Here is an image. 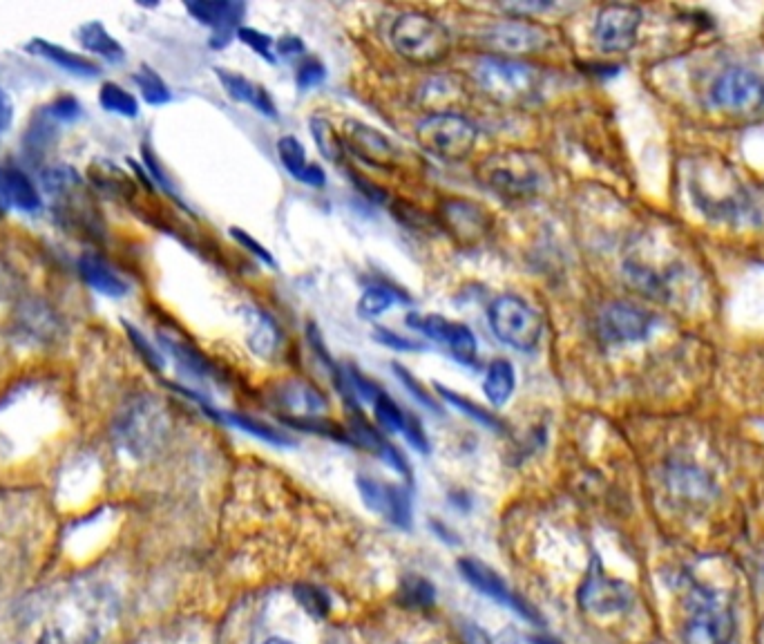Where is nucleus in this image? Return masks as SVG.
Segmentation results:
<instances>
[{"instance_id": "49530a36", "label": "nucleus", "mask_w": 764, "mask_h": 644, "mask_svg": "<svg viewBox=\"0 0 764 644\" xmlns=\"http://www.w3.org/2000/svg\"><path fill=\"white\" fill-rule=\"evenodd\" d=\"M47 115L61 123H72L81 117V103L70 97V94H65V97L52 101V106L47 108Z\"/></svg>"}, {"instance_id": "ddd939ff", "label": "nucleus", "mask_w": 764, "mask_h": 644, "mask_svg": "<svg viewBox=\"0 0 764 644\" xmlns=\"http://www.w3.org/2000/svg\"><path fill=\"white\" fill-rule=\"evenodd\" d=\"M458 571H461L463 580L470 586H474L479 593H483L485 598L503 604L505 609H512L528 622H539L537 611H534L532 606L521 598V595L514 593L510 586L505 584L503 577L494 571V568L485 566L479 560H472V557H463V560H458Z\"/></svg>"}, {"instance_id": "2eb2a0df", "label": "nucleus", "mask_w": 764, "mask_h": 644, "mask_svg": "<svg viewBox=\"0 0 764 644\" xmlns=\"http://www.w3.org/2000/svg\"><path fill=\"white\" fill-rule=\"evenodd\" d=\"M630 602H633V589L622 580L608 577L599 568V562H595L579 589V604L590 613L610 615L628 609Z\"/></svg>"}, {"instance_id": "b1692460", "label": "nucleus", "mask_w": 764, "mask_h": 644, "mask_svg": "<svg viewBox=\"0 0 764 644\" xmlns=\"http://www.w3.org/2000/svg\"><path fill=\"white\" fill-rule=\"evenodd\" d=\"M668 486H671L675 495H682L686 499H706L713 495L711 477L702 468L686 461H677L668 468Z\"/></svg>"}, {"instance_id": "09e8293b", "label": "nucleus", "mask_w": 764, "mask_h": 644, "mask_svg": "<svg viewBox=\"0 0 764 644\" xmlns=\"http://www.w3.org/2000/svg\"><path fill=\"white\" fill-rule=\"evenodd\" d=\"M298 593V600L304 604V609L313 615H327L329 611V600L324 598V593L313 589V586H304V589L295 591Z\"/></svg>"}, {"instance_id": "2f4dec72", "label": "nucleus", "mask_w": 764, "mask_h": 644, "mask_svg": "<svg viewBox=\"0 0 764 644\" xmlns=\"http://www.w3.org/2000/svg\"><path fill=\"white\" fill-rule=\"evenodd\" d=\"M311 137L315 141V146H318L320 155L324 159L329 161H342V157H345V141H342V137L336 132V128L331 126V123L327 119L322 117H313L311 119Z\"/></svg>"}, {"instance_id": "c03bdc74", "label": "nucleus", "mask_w": 764, "mask_h": 644, "mask_svg": "<svg viewBox=\"0 0 764 644\" xmlns=\"http://www.w3.org/2000/svg\"><path fill=\"white\" fill-rule=\"evenodd\" d=\"M374 338H376V343L394 349V352H423L425 349V345L418 343V340L400 336V334H396V331H391L387 327H376Z\"/></svg>"}, {"instance_id": "5701e85b", "label": "nucleus", "mask_w": 764, "mask_h": 644, "mask_svg": "<svg viewBox=\"0 0 764 644\" xmlns=\"http://www.w3.org/2000/svg\"><path fill=\"white\" fill-rule=\"evenodd\" d=\"M159 338H161V345H164L170 352V356L175 358V363L181 372L188 374L197 383L215 381L217 372H215L213 363H210L197 347L186 343V340H179L175 336H170V334H159Z\"/></svg>"}, {"instance_id": "3c124183", "label": "nucleus", "mask_w": 764, "mask_h": 644, "mask_svg": "<svg viewBox=\"0 0 764 644\" xmlns=\"http://www.w3.org/2000/svg\"><path fill=\"white\" fill-rule=\"evenodd\" d=\"M12 121H14L12 99L7 97V92L3 90V85H0V135H5V132L12 128Z\"/></svg>"}, {"instance_id": "e433bc0d", "label": "nucleus", "mask_w": 764, "mask_h": 644, "mask_svg": "<svg viewBox=\"0 0 764 644\" xmlns=\"http://www.w3.org/2000/svg\"><path fill=\"white\" fill-rule=\"evenodd\" d=\"M436 598V589L429 584L425 577L409 575L400 582V602L407 604L409 609H423V606H432Z\"/></svg>"}, {"instance_id": "58836bf2", "label": "nucleus", "mask_w": 764, "mask_h": 644, "mask_svg": "<svg viewBox=\"0 0 764 644\" xmlns=\"http://www.w3.org/2000/svg\"><path fill=\"white\" fill-rule=\"evenodd\" d=\"M235 36L248 47V50H253L257 56H262L266 63H278L273 36H269L262 30H255V27H246V25H242Z\"/></svg>"}, {"instance_id": "7c9ffc66", "label": "nucleus", "mask_w": 764, "mask_h": 644, "mask_svg": "<svg viewBox=\"0 0 764 644\" xmlns=\"http://www.w3.org/2000/svg\"><path fill=\"white\" fill-rule=\"evenodd\" d=\"M5 186L12 206L21 208L25 213H36L41 208V195H38L34 182L23 170L5 168Z\"/></svg>"}, {"instance_id": "f3484780", "label": "nucleus", "mask_w": 764, "mask_h": 644, "mask_svg": "<svg viewBox=\"0 0 764 644\" xmlns=\"http://www.w3.org/2000/svg\"><path fill=\"white\" fill-rule=\"evenodd\" d=\"M186 9L197 23L213 30L210 45H213L215 50H222V47L231 43L237 30L242 27L240 23L244 18L246 5L233 3V0H195V3H186Z\"/></svg>"}, {"instance_id": "6e6552de", "label": "nucleus", "mask_w": 764, "mask_h": 644, "mask_svg": "<svg viewBox=\"0 0 764 644\" xmlns=\"http://www.w3.org/2000/svg\"><path fill=\"white\" fill-rule=\"evenodd\" d=\"M407 327L418 331V334L427 336L429 340H436L438 345H443L447 352L454 356L456 363L476 367V358H479V343H476V334L465 325V322H456L438 314H409L405 318Z\"/></svg>"}, {"instance_id": "c9c22d12", "label": "nucleus", "mask_w": 764, "mask_h": 644, "mask_svg": "<svg viewBox=\"0 0 764 644\" xmlns=\"http://www.w3.org/2000/svg\"><path fill=\"white\" fill-rule=\"evenodd\" d=\"M99 101L105 110L114 112V115H121V117L139 115V101L117 83H105L99 92Z\"/></svg>"}, {"instance_id": "f704fd0d", "label": "nucleus", "mask_w": 764, "mask_h": 644, "mask_svg": "<svg viewBox=\"0 0 764 644\" xmlns=\"http://www.w3.org/2000/svg\"><path fill=\"white\" fill-rule=\"evenodd\" d=\"M135 83H137V88L141 90L143 101L150 103V106H166V103L173 99V94H170V88L166 85V81L161 79L155 70L148 68V65H141V68L137 70Z\"/></svg>"}, {"instance_id": "4468645a", "label": "nucleus", "mask_w": 764, "mask_h": 644, "mask_svg": "<svg viewBox=\"0 0 764 644\" xmlns=\"http://www.w3.org/2000/svg\"><path fill=\"white\" fill-rule=\"evenodd\" d=\"M642 12L633 5L601 7L595 21V41L606 52H626L637 39Z\"/></svg>"}, {"instance_id": "c85d7f7f", "label": "nucleus", "mask_w": 764, "mask_h": 644, "mask_svg": "<svg viewBox=\"0 0 764 644\" xmlns=\"http://www.w3.org/2000/svg\"><path fill=\"white\" fill-rule=\"evenodd\" d=\"M208 414L215 416L217 421H222L226 425H233V428L242 430L246 434H251V437L260 439V441H266L271 445H278V448H286V445H291V439L286 437L284 432L271 428V425H266L264 421H257L253 419V416L248 414H237V412H217L213 410V407H208Z\"/></svg>"}, {"instance_id": "393cba45", "label": "nucleus", "mask_w": 764, "mask_h": 644, "mask_svg": "<svg viewBox=\"0 0 764 644\" xmlns=\"http://www.w3.org/2000/svg\"><path fill=\"white\" fill-rule=\"evenodd\" d=\"M79 271L83 280L90 284L94 291H99L101 296L108 298H121L128 293V284L123 278L117 276V271L110 269L97 255H83L79 260Z\"/></svg>"}, {"instance_id": "79ce46f5", "label": "nucleus", "mask_w": 764, "mask_h": 644, "mask_svg": "<svg viewBox=\"0 0 764 644\" xmlns=\"http://www.w3.org/2000/svg\"><path fill=\"white\" fill-rule=\"evenodd\" d=\"M123 327H126V331H128V338H130V343H132V347H135L137 352L141 354L143 361H146V363H148L152 369H155V372H161V369L166 367L164 356H161V354L157 352V349L150 345V340H148L146 336H143L139 329L132 327L130 322L123 320Z\"/></svg>"}, {"instance_id": "f257e3e1", "label": "nucleus", "mask_w": 764, "mask_h": 644, "mask_svg": "<svg viewBox=\"0 0 764 644\" xmlns=\"http://www.w3.org/2000/svg\"><path fill=\"white\" fill-rule=\"evenodd\" d=\"M476 177L487 191L510 202L532 200L546 182L541 159L530 150H501L487 155L476 168Z\"/></svg>"}, {"instance_id": "7ed1b4c3", "label": "nucleus", "mask_w": 764, "mask_h": 644, "mask_svg": "<svg viewBox=\"0 0 764 644\" xmlns=\"http://www.w3.org/2000/svg\"><path fill=\"white\" fill-rule=\"evenodd\" d=\"M474 74L487 97L503 106H523L534 99L541 85V72L532 63L494 54L483 56Z\"/></svg>"}, {"instance_id": "a18cd8bd", "label": "nucleus", "mask_w": 764, "mask_h": 644, "mask_svg": "<svg viewBox=\"0 0 764 644\" xmlns=\"http://www.w3.org/2000/svg\"><path fill=\"white\" fill-rule=\"evenodd\" d=\"M391 369H394V374L398 376V381L403 383L409 392H412V396H414V399H416L420 405L429 407V410H436V399H434V394H429V392L425 390V387L418 383V378H416L412 372H409L407 367H403L400 363H394V365H391Z\"/></svg>"}, {"instance_id": "cd10ccee", "label": "nucleus", "mask_w": 764, "mask_h": 644, "mask_svg": "<svg viewBox=\"0 0 764 644\" xmlns=\"http://www.w3.org/2000/svg\"><path fill=\"white\" fill-rule=\"evenodd\" d=\"M398 302H405V305H409L412 298H409L407 293L398 287H387V284H371L369 289L362 291V296L358 300V316L365 318V320L380 318L382 314H387L391 307L398 305Z\"/></svg>"}, {"instance_id": "4be33fe9", "label": "nucleus", "mask_w": 764, "mask_h": 644, "mask_svg": "<svg viewBox=\"0 0 764 644\" xmlns=\"http://www.w3.org/2000/svg\"><path fill=\"white\" fill-rule=\"evenodd\" d=\"M246 345L255 356L271 358L278 356L282 347V331L266 311L251 309L246 311Z\"/></svg>"}, {"instance_id": "f8f14e48", "label": "nucleus", "mask_w": 764, "mask_h": 644, "mask_svg": "<svg viewBox=\"0 0 764 644\" xmlns=\"http://www.w3.org/2000/svg\"><path fill=\"white\" fill-rule=\"evenodd\" d=\"M655 327V318L644 309H637L626 302H613L599 314V336L608 345H633L642 343Z\"/></svg>"}, {"instance_id": "20e7f679", "label": "nucleus", "mask_w": 764, "mask_h": 644, "mask_svg": "<svg viewBox=\"0 0 764 644\" xmlns=\"http://www.w3.org/2000/svg\"><path fill=\"white\" fill-rule=\"evenodd\" d=\"M414 135L425 153L456 164L472 155L479 130L458 112H432L416 123Z\"/></svg>"}, {"instance_id": "4c0bfd02", "label": "nucleus", "mask_w": 764, "mask_h": 644, "mask_svg": "<svg viewBox=\"0 0 764 644\" xmlns=\"http://www.w3.org/2000/svg\"><path fill=\"white\" fill-rule=\"evenodd\" d=\"M41 182H43L45 191L50 193V195H54V197L70 193V191H74V188L81 186L79 175H76L74 170L68 168V166H52V168H47L45 173H43V177H41Z\"/></svg>"}, {"instance_id": "412c9836", "label": "nucleus", "mask_w": 764, "mask_h": 644, "mask_svg": "<svg viewBox=\"0 0 764 644\" xmlns=\"http://www.w3.org/2000/svg\"><path fill=\"white\" fill-rule=\"evenodd\" d=\"M275 150H278L280 164L284 166L286 173H289L295 182H300L304 186L311 188H322L327 184V173L320 164H313L307 157V150H304L302 141L293 135H284L278 139L275 144Z\"/></svg>"}, {"instance_id": "473e14b6", "label": "nucleus", "mask_w": 764, "mask_h": 644, "mask_svg": "<svg viewBox=\"0 0 764 644\" xmlns=\"http://www.w3.org/2000/svg\"><path fill=\"white\" fill-rule=\"evenodd\" d=\"M436 392L441 394V399H445L452 407H456L458 412H463L465 416H470V419H474L476 423H481V425H485V428L496 430V432L503 430V421L499 419V416H494L492 412H487L485 407L476 405L470 399H465V396H461L458 392L447 390L445 385H436Z\"/></svg>"}, {"instance_id": "bb28decb", "label": "nucleus", "mask_w": 764, "mask_h": 644, "mask_svg": "<svg viewBox=\"0 0 764 644\" xmlns=\"http://www.w3.org/2000/svg\"><path fill=\"white\" fill-rule=\"evenodd\" d=\"M514 390H517V369L508 361V358H494L487 365L483 392L494 407H503L512 399Z\"/></svg>"}, {"instance_id": "a878e982", "label": "nucleus", "mask_w": 764, "mask_h": 644, "mask_svg": "<svg viewBox=\"0 0 764 644\" xmlns=\"http://www.w3.org/2000/svg\"><path fill=\"white\" fill-rule=\"evenodd\" d=\"M27 50H30L36 56H41V59H47V61L56 63L65 72L81 74V77H97V74L101 72V68L94 61L85 59V56H81V54L68 52L61 45L47 43L43 39H34V41L27 43Z\"/></svg>"}, {"instance_id": "dca6fc26", "label": "nucleus", "mask_w": 764, "mask_h": 644, "mask_svg": "<svg viewBox=\"0 0 764 644\" xmlns=\"http://www.w3.org/2000/svg\"><path fill=\"white\" fill-rule=\"evenodd\" d=\"M441 222L445 231L452 235L456 242L476 244L483 240L492 229V213H487L481 204L452 197L441 204Z\"/></svg>"}, {"instance_id": "423d86ee", "label": "nucleus", "mask_w": 764, "mask_h": 644, "mask_svg": "<svg viewBox=\"0 0 764 644\" xmlns=\"http://www.w3.org/2000/svg\"><path fill=\"white\" fill-rule=\"evenodd\" d=\"M168 430V421L161 407L150 396H137L119 412V419L114 423V434L119 443L132 457H148L164 439Z\"/></svg>"}, {"instance_id": "864d4df0", "label": "nucleus", "mask_w": 764, "mask_h": 644, "mask_svg": "<svg viewBox=\"0 0 764 644\" xmlns=\"http://www.w3.org/2000/svg\"><path fill=\"white\" fill-rule=\"evenodd\" d=\"M9 206H12V204H9V197H7V186H5V168H0V215H3Z\"/></svg>"}, {"instance_id": "9b49d317", "label": "nucleus", "mask_w": 764, "mask_h": 644, "mask_svg": "<svg viewBox=\"0 0 764 644\" xmlns=\"http://www.w3.org/2000/svg\"><path fill=\"white\" fill-rule=\"evenodd\" d=\"M356 488L360 492L362 504H365L371 513L387 519L389 524L398 528L412 526V497H409V492L403 486L391 481H382L371 475H358Z\"/></svg>"}, {"instance_id": "a211bd4d", "label": "nucleus", "mask_w": 764, "mask_h": 644, "mask_svg": "<svg viewBox=\"0 0 764 644\" xmlns=\"http://www.w3.org/2000/svg\"><path fill=\"white\" fill-rule=\"evenodd\" d=\"M345 150H351L367 166L378 170L394 168L398 161V148L391 144V139L382 135L380 130L367 126V123L349 121L345 128Z\"/></svg>"}, {"instance_id": "37998d69", "label": "nucleus", "mask_w": 764, "mask_h": 644, "mask_svg": "<svg viewBox=\"0 0 764 644\" xmlns=\"http://www.w3.org/2000/svg\"><path fill=\"white\" fill-rule=\"evenodd\" d=\"M231 238L242 246L244 251H248L253 255V258H257L260 262H264L266 267H278V262H275V258L271 255V251L266 249V246L262 242H257L251 233L240 229V226H231Z\"/></svg>"}, {"instance_id": "9d476101", "label": "nucleus", "mask_w": 764, "mask_h": 644, "mask_svg": "<svg viewBox=\"0 0 764 644\" xmlns=\"http://www.w3.org/2000/svg\"><path fill=\"white\" fill-rule=\"evenodd\" d=\"M709 101L724 112H756L764 108V81L756 72L727 70L711 85Z\"/></svg>"}, {"instance_id": "de8ad7c7", "label": "nucleus", "mask_w": 764, "mask_h": 644, "mask_svg": "<svg viewBox=\"0 0 764 644\" xmlns=\"http://www.w3.org/2000/svg\"><path fill=\"white\" fill-rule=\"evenodd\" d=\"M143 164H146V168H148V173L152 175V179H155V182H157L161 188H164L166 193L175 195L173 182H170V177L166 175V170H164V166H161V161L157 159V155L152 153V150H150L148 146H143Z\"/></svg>"}, {"instance_id": "a19ab883", "label": "nucleus", "mask_w": 764, "mask_h": 644, "mask_svg": "<svg viewBox=\"0 0 764 644\" xmlns=\"http://www.w3.org/2000/svg\"><path fill=\"white\" fill-rule=\"evenodd\" d=\"M94 640H97L94 631H68L63 624H56V627L45 629L36 644H94Z\"/></svg>"}, {"instance_id": "ea45409f", "label": "nucleus", "mask_w": 764, "mask_h": 644, "mask_svg": "<svg viewBox=\"0 0 764 644\" xmlns=\"http://www.w3.org/2000/svg\"><path fill=\"white\" fill-rule=\"evenodd\" d=\"M327 65H324L320 59L315 56H304L302 63L298 65V72H295V83L302 92L318 88L324 81H327Z\"/></svg>"}, {"instance_id": "72a5a7b5", "label": "nucleus", "mask_w": 764, "mask_h": 644, "mask_svg": "<svg viewBox=\"0 0 764 644\" xmlns=\"http://www.w3.org/2000/svg\"><path fill=\"white\" fill-rule=\"evenodd\" d=\"M374 412H376V421L380 425V430H385L389 434H405L407 430V421L409 416L403 407H400L391 396L382 390L378 394V399L374 401Z\"/></svg>"}, {"instance_id": "1a4fd4ad", "label": "nucleus", "mask_w": 764, "mask_h": 644, "mask_svg": "<svg viewBox=\"0 0 764 644\" xmlns=\"http://www.w3.org/2000/svg\"><path fill=\"white\" fill-rule=\"evenodd\" d=\"M550 34L543 25L530 18H503L483 32V43L490 47L494 56L514 59L521 54H534L546 50L550 45Z\"/></svg>"}, {"instance_id": "5fc2aeb1", "label": "nucleus", "mask_w": 764, "mask_h": 644, "mask_svg": "<svg viewBox=\"0 0 764 644\" xmlns=\"http://www.w3.org/2000/svg\"><path fill=\"white\" fill-rule=\"evenodd\" d=\"M532 642H534V644H559V642L550 640V638H532Z\"/></svg>"}, {"instance_id": "603ef678", "label": "nucleus", "mask_w": 764, "mask_h": 644, "mask_svg": "<svg viewBox=\"0 0 764 644\" xmlns=\"http://www.w3.org/2000/svg\"><path fill=\"white\" fill-rule=\"evenodd\" d=\"M465 636H467V644H494V640L487 636L483 629L476 627V624H467Z\"/></svg>"}, {"instance_id": "8fccbe9b", "label": "nucleus", "mask_w": 764, "mask_h": 644, "mask_svg": "<svg viewBox=\"0 0 764 644\" xmlns=\"http://www.w3.org/2000/svg\"><path fill=\"white\" fill-rule=\"evenodd\" d=\"M275 54L282 56V59H295V56L304 54V41L300 39V36H293V34L280 36V39L275 41Z\"/></svg>"}, {"instance_id": "0eeeda50", "label": "nucleus", "mask_w": 764, "mask_h": 644, "mask_svg": "<svg viewBox=\"0 0 764 644\" xmlns=\"http://www.w3.org/2000/svg\"><path fill=\"white\" fill-rule=\"evenodd\" d=\"M684 631L691 644H731L735 636L733 613L711 589L695 584Z\"/></svg>"}, {"instance_id": "f03ea898", "label": "nucleus", "mask_w": 764, "mask_h": 644, "mask_svg": "<svg viewBox=\"0 0 764 644\" xmlns=\"http://www.w3.org/2000/svg\"><path fill=\"white\" fill-rule=\"evenodd\" d=\"M389 41L398 56L414 65H436L452 52V34L425 12H405L389 27Z\"/></svg>"}, {"instance_id": "6e6d98bb", "label": "nucleus", "mask_w": 764, "mask_h": 644, "mask_svg": "<svg viewBox=\"0 0 764 644\" xmlns=\"http://www.w3.org/2000/svg\"><path fill=\"white\" fill-rule=\"evenodd\" d=\"M264 644H293V642H289V640H284V638H271V640H266Z\"/></svg>"}, {"instance_id": "6ab92c4d", "label": "nucleus", "mask_w": 764, "mask_h": 644, "mask_svg": "<svg viewBox=\"0 0 764 644\" xmlns=\"http://www.w3.org/2000/svg\"><path fill=\"white\" fill-rule=\"evenodd\" d=\"M273 399L282 410L289 412L284 421H304V419H320L322 412L327 410L324 396L315 387L300 378H289L275 385Z\"/></svg>"}, {"instance_id": "c756f323", "label": "nucleus", "mask_w": 764, "mask_h": 644, "mask_svg": "<svg viewBox=\"0 0 764 644\" xmlns=\"http://www.w3.org/2000/svg\"><path fill=\"white\" fill-rule=\"evenodd\" d=\"M79 41L85 50L101 56V59L110 63H119L123 61V56H126V50H123L121 43L97 21L79 27Z\"/></svg>"}, {"instance_id": "39448f33", "label": "nucleus", "mask_w": 764, "mask_h": 644, "mask_svg": "<svg viewBox=\"0 0 764 644\" xmlns=\"http://www.w3.org/2000/svg\"><path fill=\"white\" fill-rule=\"evenodd\" d=\"M487 322L492 334L517 352L530 354L539 347L543 336V320L523 298L514 293L496 296L487 307Z\"/></svg>"}, {"instance_id": "aec40b11", "label": "nucleus", "mask_w": 764, "mask_h": 644, "mask_svg": "<svg viewBox=\"0 0 764 644\" xmlns=\"http://www.w3.org/2000/svg\"><path fill=\"white\" fill-rule=\"evenodd\" d=\"M215 74H217V81L222 83V88L233 101L246 103V106H251L255 112H260V115H264L266 119H278V106H275L273 97L262 83L251 81L248 77H244V74H237L226 68H215Z\"/></svg>"}]
</instances>
